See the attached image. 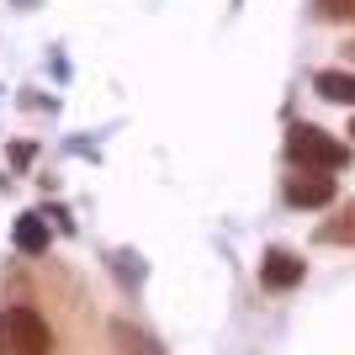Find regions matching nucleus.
Instances as JSON below:
<instances>
[{
  "label": "nucleus",
  "instance_id": "f257e3e1",
  "mask_svg": "<svg viewBox=\"0 0 355 355\" xmlns=\"http://www.w3.org/2000/svg\"><path fill=\"white\" fill-rule=\"evenodd\" d=\"M0 355H53V329L32 302L0 308Z\"/></svg>",
  "mask_w": 355,
  "mask_h": 355
},
{
  "label": "nucleus",
  "instance_id": "f03ea898",
  "mask_svg": "<svg viewBox=\"0 0 355 355\" xmlns=\"http://www.w3.org/2000/svg\"><path fill=\"white\" fill-rule=\"evenodd\" d=\"M286 159H292V170H329L334 175V170L350 164V148L334 133L313 128V122H292L286 128Z\"/></svg>",
  "mask_w": 355,
  "mask_h": 355
},
{
  "label": "nucleus",
  "instance_id": "7ed1b4c3",
  "mask_svg": "<svg viewBox=\"0 0 355 355\" xmlns=\"http://www.w3.org/2000/svg\"><path fill=\"white\" fill-rule=\"evenodd\" d=\"M334 202V175L329 170H292L286 175V207L297 212H318Z\"/></svg>",
  "mask_w": 355,
  "mask_h": 355
},
{
  "label": "nucleus",
  "instance_id": "20e7f679",
  "mask_svg": "<svg viewBox=\"0 0 355 355\" xmlns=\"http://www.w3.org/2000/svg\"><path fill=\"white\" fill-rule=\"evenodd\" d=\"M302 254H292V250H266L260 254V286L266 292H292L297 282H302Z\"/></svg>",
  "mask_w": 355,
  "mask_h": 355
},
{
  "label": "nucleus",
  "instance_id": "39448f33",
  "mask_svg": "<svg viewBox=\"0 0 355 355\" xmlns=\"http://www.w3.org/2000/svg\"><path fill=\"white\" fill-rule=\"evenodd\" d=\"M112 345H117V355H164L154 334H144V329H133V324H122V318L112 324Z\"/></svg>",
  "mask_w": 355,
  "mask_h": 355
},
{
  "label": "nucleus",
  "instance_id": "423d86ee",
  "mask_svg": "<svg viewBox=\"0 0 355 355\" xmlns=\"http://www.w3.org/2000/svg\"><path fill=\"white\" fill-rule=\"evenodd\" d=\"M313 90H318L324 101L355 106V74H345V69H324V74H313Z\"/></svg>",
  "mask_w": 355,
  "mask_h": 355
},
{
  "label": "nucleus",
  "instance_id": "0eeeda50",
  "mask_svg": "<svg viewBox=\"0 0 355 355\" xmlns=\"http://www.w3.org/2000/svg\"><path fill=\"white\" fill-rule=\"evenodd\" d=\"M313 239H318V244H355V202L334 207V218H329Z\"/></svg>",
  "mask_w": 355,
  "mask_h": 355
},
{
  "label": "nucleus",
  "instance_id": "6e6552de",
  "mask_svg": "<svg viewBox=\"0 0 355 355\" xmlns=\"http://www.w3.org/2000/svg\"><path fill=\"white\" fill-rule=\"evenodd\" d=\"M16 250L21 254H43L48 250V228H43L37 212H21V218H16Z\"/></svg>",
  "mask_w": 355,
  "mask_h": 355
},
{
  "label": "nucleus",
  "instance_id": "1a4fd4ad",
  "mask_svg": "<svg viewBox=\"0 0 355 355\" xmlns=\"http://www.w3.org/2000/svg\"><path fill=\"white\" fill-rule=\"evenodd\" d=\"M313 16H324V21H350L355 0H313Z\"/></svg>",
  "mask_w": 355,
  "mask_h": 355
},
{
  "label": "nucleus",
  "instance_id": "9d476101",
  "mask_svg": "<svg viewBox=\"0 0 355 355\" xmlns=\"http://www.w3.org/2000/svg\"><path fill=\"white\" fill-rule=\"evenodd\" d=\"M350 138H355V117H350Z\"/></svg>",
  "mask_w": 355,
  "mask_h": 355
}]
</instances>
